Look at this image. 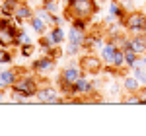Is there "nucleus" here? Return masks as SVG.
I'll list each match as a JSON object with an SVG mask.
<instances>
[{"label": "nucleus", "instance_id": "9", "mask_svg": "<svg viewBox=\"0 0 146 136\" xmlns=\"http://www.w3.org/2000/svg\"><path fill=\"white\" fill-rule=\"evenodd\" d=\"M53 66H55V58L53 57L37 58V60H33V64H31V68H33L35 72H47V70H51Z\"/></svg>", "mask_w": 146, "mask_h": 136}, {"label": "nucleus", "instance_id": "20", "mask_svg": "<svg viewBox=\"0 0 146 136\" xmlns=\"http://www.w3.org/2000/svg\"><path fill=\"white\" fill-rule=\"evenodd\" d=\"M82 47H86V49H96V47H103V45H101L100 37H94V35H92V37H86V39H84V45Z\"/></svg>", "mask_w": 146, "mask_h": 136}, {"label": "nucleus", "instance_id": "17", "mask_svg": "<svg viewBox=\"0 0 146 136\" xmlns=\"http://www.w3.org/2000/svg\"><path fill=\"white\" fill-rule=\"evenodd\" d=\"M113 68H123L127 66V60H125V51L121 47H117V51H115V55H113V62H111Z\"/></svg>", "mask_w": 146, "mask_h": 136}, {"label": "nucleus", "instance_id": "26", "mask_svg": "<svg viewBox=\"0 0 146 136\" xmlns=\"http://www.w3.org/2000/svg\"><path fill=\"white\" fill-rule=\"evenodd\" d=\"M80 49H82L80 45H74V43H68V47H66V53H68V55H76V53H78Z\"/></svg>", "mask_w": 146, "mask_h": 136}, {"label": "nucleus", "instance_id": "21", "mask_svg": "<svg viewBox=\"0 0 146 136\" xmlns=\"http://www.w3.org/2000/svg\"><path fill=\"white\" fill-rule=\"evenodd\" d=\"M27 43H31V39H29V35L25 33V31H22V29H20V31H18V35H16V45H27Z\"/></svg>", "mask_w": 146, "mask_h": 136}, {"label": "nucleus", "instance_id": "24", "mask_svg": "<svg viewBox=\"0 0 146 136\" xmlns=\"http://www.w3.org/2000/svg\"><path fill=\"white\" fill-rule=\"evenodd\" d=\"M72 25H74V27H78V29H82V31H86L88 22H86L84 18H74V20H72Z\"/></svg>", "mask_w": 146, "mask_h": 136}, {"label": "nucleus", "instance_id": "14", "mask_svg": "<svg viewBox=\"0 0 146 136\" xmlns=\"http://www.w3.org/2000/svg\"><path fill=\"white\" fill-rule=\"evenodd\" d=\"M84 39H86L84 31L72 25V29L68 31V41H70V43H74V45H80V47H82V45H84Z\"/></svg>", "mask_w": 146, "mask_h": 136}, {"label": "nucleus", "instance_id": "11", "mask_svg": "<svg viewBox=\"0 0 146 136\" xmlns=\"http://www.w3.org/2000/svg\"><path fill=\"white\" fill-rule=\"evenodd\" d=\"M115 51H117V45H115V43H111V41H109V43H105V45L101 47V58H103V62H105L107 66H111Z\"/></svg>", "mask_w": 146, "mask_h": 136}, {"label": "nucleus", "instance_id": "1", "mask_svg": "<svg viewBox=\"0 0 146 136\" xmlns=\"http://www.w3.org/2000/svg\"><path fill=\"white\" fill-rule=\"evenodd\" d=\"M66 8L72 14V18L90 20L98 10V4H96V0H66Z\"/></svg>", "mask_w": 146, "mask_h": 136}, {"label": "nucleus", "instance_id": "3", "mask_svg": "<svg viewBox=\"0 0 146 136\" xmlns=\"http://www.w3.org/2000/svg\"><path fill=\"white\" fill-rule=\"evenodd\" d=\"M125 25L133 33H146V16L138 14V12H133L129 18H125Z\"/></svg>", "mask_w": 146, "mask_h": 136}, {"label": "nucleus", "instance_id": "13", "mask_svg": "<svg viewBox=\"0 0 146 136\" xmlns=\"http://www.w3.org/2000/svg\"><path fill=\"white\" fill-rule=\"evenodd\" d=\"M45 23L47 22L43 20V18H39L37 14L29 18V25H31V29H35V33H39V35H43L47 31V25H45Z\"/></svg>", "mask_w": 146, "mask_h": 136}, {"label": "nucleus", "instance_id": "25", "mask_svg": "<svg viewBox=\"0 0 146 136\" xmlns=\"http://www.w3.org/2000/svg\"><path fill=\"white\" fill-rule=\"evenodd\" d=\"M33 49H35V45H33V43H27V45H22V55H23V57H31Z\"/></svg>", "mask_w": 146, "mask_h": 136}, {"label": "nucleus", "instance_id": "4", "mask_svg": "<svg viewBox=\"0 0 146 136\" xmlns=\"http://www.w3.org/2000/svg\"><path fill=\"white\" fill-rule=\"evenodd\" d=\"M82 70H80L78 66H66L64 70H62V74H60V86H74L76 82H78L80 78H82Z\"/></svg>", "mask_w": 146, "mask_h": 136}, {"label": "nucleus", "instance_id": "27", "mask_svg": "<svg viewBox=\"0 0 146 136\" xmlns=\"http://www.w3.org/2000/svg\"><path fill=\"white\" fill-rule=\"evenodd\" d=\"M138 62H140V64H142V66H146V53H144V55H142V58H140V60H138Z\"/></svg>", "mask_w": 146, "mask_h": 136}, {"label": "nucleus", "instance_id": "23", "mask_svg": "<svg viewBox=\"0 0 146 136\" xmlns=\"http://www.w3.org/2000/svg\"><path fill=\"white\" fill-rule=\"evenodd\" d=\"M12 62V55H10V51H0V64H10Z\"/></svg>", "mask_w": 146, "mask_h": 136}, {"label": "nucleus", "instance_id": "19", "mask_svg": "<svg viewBox=\"0 0 146 136\" xmlns=\"http://www.w3.org/2000/svg\"><path fill=\"white\" fill-rule=\"evenodd\" d=\"M125 60H127V66L129 68H135L138 64V55L135 51H125Z\"/></svg>", "mask_w": 146, "mask_h": 136}, {"label": "nucleus", "instance_id": "16", "mask_svg": "<svg viewBox=\"0 0 146 136\" xmlns=\"http://www.w3.org/2000/svg\"><path fill=\"white\" fill-rule=\"evenodd\" d=\"M47 37L51 39V43H53V45H60V43L64 41V31H62V27L53 25V29L47 33Z\"/></svg>", "mask_w": 146, "mask_h": 136}, {"label": "nucleus", "instance_id": "22", "mask_svg": "<svg viewBox=\"0 0 146 136\" xmlns=\"http://www.w3.org/2000/svg\"><path fill=\"white\" fill-rule=\"evenodd\" d=\"M43 8L47 12H51V14H56L58 12V0H45L43 2Z\"/></svg>", "mask_w": 146, "mask_h": 136}, {"label": "nucleus", "instance_id": "6", "mask_svg": "<svg viewBox=\"0 0 146 136\" xmlns=\"http://www.w3.org/2000/svg\"><path fill=\"white\" fill-rule=\"evenodd\" d=\"M80 66H82V72L84 74H90L92 76V74H98L101 70V62L94 57H84L80 60Z\"/></svg>", "mask_w": 146, "mask_h": 136}, {"label": "nucleus", "instance_id": "10", "mask_svg": "<svg viewBox=\"0 0 146 136\" xmlns=\"http://www.w3.org/2000/svg\"><path fill=\"white\" fill-rule=\"evenodd\" d=\"M131 43H133V51L136 55H144L146 53V33H136L131 39Z\"/></svg>", "mask_w": 146, "mask_h": 136}, {"label": "nucleus", "instance_id": "12", "mask_svg": "<svg viewBox=\"0 0 146 136\" xmlns=\"http://www.w3.org/2000/svg\"><path fill=\"white\" fill-rule=\"evenodd\" d=\"M31 16H33V12H31V8H29L27 4H18V6H16V10H14V18H18L20 22L29 20Z\"/></svg>", "mask_w": 146, "mask_h": 136}, {"label": "nucleus", "instance_id": "2", "mask_svg": "<svg viewBox=\"0 0 146 136\" xmlns=\"http://www.w3.org/2000/svg\"><path fill=\"white\" fill-rule=\"evenodd\" d=\"M14 91H18L20 95L25 97V99L37 97V91H39L37 80H35L33 76H23V78H20L16 84H14Z\"/></svg>", "mask_w": 146, "mask_h": 136}, {"label": "nucleus", "instance_id": "8", "mask_svg": "<svg viewBox=\"0 0 146 136\" xmlns=\"http://www.w3.org/2000/svg\"><path fill=\"white\" fill-rule=\"evenodd\" d=\"M16 82H18L16 70H0V90L2 88H14Z\"/></svg>", "mask_w": 146, "mask_h": 136}, {"label": "nucleus", "instance_id": "18", "mask_svg": "<svg viewBox=\"0 0 146 136\" xmlns=\"http://www.w3.org/2000/svg\"><path fill=\"white\" fill-rule=\"evenodd\" d=\"M109 14L115 16L117 20H123L125 22V8L119 6V2H111V4H109Z\"/></svg>", "mask_w": 146, "mask_h": 136}, {"label": "nucleus", "instance_id": "28", "mask_svg": "<svg viewBox=\"0 0 146 136\" xmlns=\"http://www.w3.org/2000/svg\"><path fill=\"white\" fill-rule=\"evenodd\" d=\"M2 99H4V91L0 90V101H2Z\"/></svg>", "mask_w": 146, "mask_h": 136}, {"label": "nucleus", "instance_id": "5", "mask_svg": "<svg viewBox=\"0 0 146 136\" xmlns=\"http://www.w3.org/2000/svg\"><path fill=\"white\" fill-rule=\"evenodd\" d=\"M37 101H41V103H64L66 99L58 97V91H55L53 88H39V91H37Z\"/></svg>", "mask_w": 146, "mask_h": 136}, {"label": "nucleus", "instance_id": "15", "mask_svg": "<svg viewBox=\"0 0 146 136\" xmlns=\"http://www.w3.org/2000/svg\"><path fill=\"white\" fill-rule=\"evenodd\" d=\"M140 86H142V84L136 80V76H125V80H123V88L129 91V93H136V91L140 90Z\"/></svg>", "mask_w": 146, "mask_h": 136}, {"label": "nucleus", "instance_id": "7", "mask_svg": "<svg viewBox=\"0 0 146 136\" xmlns=\"http://www.w3.org/2000/svg\"><path fill=\"white\" fill-rule=\"evenodd\" d=\"M92 91H94V84H92L86 76H82V78L72 86V95H88Z\"/></svg>", "mask_w": 146, "mask_h": 136}]
</instances>
